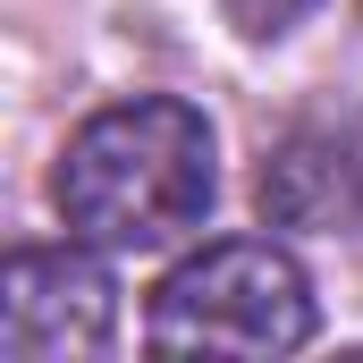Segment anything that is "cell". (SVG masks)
Masks as SVG:
<instances>
[{
	"label": "cell",
	"mask_w": 363,
	"mask_h": 363,
	"mask_svg": "<svg viewBox=\"0 0 363 363\" xmlns=\"http://www.w3.org/2000/svg\"><path fill=\"white\" fill-rule=\"evenodd\" d=\"M211 186H220V169H211L203 110L144 93V101L93 110L68 135V152L51 169V203H60L77 245L144 254V245H169L178 228H194L211 211Z\"/></svg>",
	"instance_id": "1"
},
{
	"label": "cell",
	"mask_w": 363,
	"mask_h": 363,
	"mask_svg": "<svg viewBox=\"0 0 363 363\" xmlns=\"http://www.w3.org/2000/svg\"><path fill=\"white\" fill-rule=\"evenodd\" d=\"M254 194H262V220L271 228L338 237V228H355V211H363V144L338 135V127H296L262 161Z\"/></svg>",
	"instance_id": "4"
},
{
	"label": "cell",
	"mask_w": 363,
	"mask_h": 363,
	"mask_svg": "<svg viewBox=\"0 0 363 363\" xmlns=\"http://www.w3.org/2000/svg\"><path fill=\"white\" fill-rule=\"evenodd\" d=\"M220 9H228V26H237L245 43H279V34H287L313 0H220Z\"/></svg>",
	"instance_id": "5"
},
{
	"label": "cell",
	"mask_w": 363,
	"mask_h": 363,
	"mask_svg": "<svg viewBox=\"0 0 363 363\" xmlns=\"http://www.w3.org/2000/svg\"><path fill=\"white\" fill-rule=\"evenodd\" d=\"M110 271L77 245H26L9 254L0 279V355L9 363H60V355H101L110 347Z\"/></svg>",
	"instance_id": "3"
},
{
	"label": "cell",
	"mask_w": 363,
	"mask_h": 363,
	"mask_svg": "<svg viewBox=\"0 0 363 363\" xmlns=\"http://www.w3.org/2000/svg\"><path fill=\"white\" fill-rule=\"evenodd\" d=\"M144 338L169 355H296L313 338V279L262 237L203 245L152 287Z\"/></svg>",
	"instance_id": "2"
}]
</instances>
